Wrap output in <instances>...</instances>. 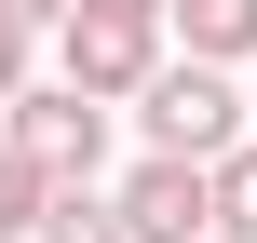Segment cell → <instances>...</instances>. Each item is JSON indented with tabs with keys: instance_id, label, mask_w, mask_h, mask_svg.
<instances>
[{
	"instance_id": "1",
	"label": "cell",
	"mask_w": 257,
	"mask_h": 243,
	"mask_svg": "<svg viewBox=\"0 0 257 243\" xmlns=\"http://www.w3.org/2000/svg\"><path fill=\"white\" fill-rule=\"evenodd\" d=\"M136 135H149L163 162H217V149H244V95H230V68L163 54V68L136 81Z\"/></svg>"
},
{
	"instance_id": "3",
	"label": "cell",
	"mask_w": 257,
	"mask_h": 243,
	"mask_svg": "<svg viewBox=\"0 0 257 243\" xmlns=\"http://www.w3.org/2000/svg\"><path fill=\"white\" fill-rule=\"evenodd\" d=\"M163 54H176V41H163L149 14H54V81H81L95 108H122Z\"/></svg>"
},
{
	"instance_id": "5",
	"label": "cell",
	"mask_w": 257,
	"mask_h": 243,
	"mask_svg": "<svg viewBox=\"0 0 257 243\" xmlns=\"http://www.w3.org/2000/svg\"><path fill=\"white\" fill-rule=\"evenodd\" d=\"M163 41L203 68H257V0H163Z\"/></svg>"
},
{
	"instance_id": "12",
	"label": "cell",
	"mask_w": 257,
	"mask_h": 243,
	"mask_svg": "<svg viewBox=\"0 0 257 243\" xmlns=\"http://www.w3.org/2000/svg\"><path fill=\"white\" fill-rule=\"evenodd\" d=\"M244 122H257V95H244Z\"/></svg>"
},
{
	"instance_id": "11",
	"label": "cell",
	"mask_w": 257,
	"mask_h": 243,
	"mask_svg": "<svg viewBox=\"0 0 257 243\" xmlns=\"http://www.w3.org/2000/svg\"><path fill=\"white\" fill-rule=\"evenodd\" d=\"M0 14H14V27H54V14H68V0H0Z\"/></svg>"
},
{
	"instance_id": "4",
	"label": "cell",
	"mask_w": 257,
	"mask_h": 243,
	"mask_svg": "<svg viewBox=\"0 0 257 243\" xmlns=\"http://www.w3.org/2000/svg\"><path fill=\"white\" fill-rule=\"evenodd\" d=\"M108 203H122V243H217V216H203V162H163V149H149Z\"/></svg>"
},
{
	"instance_id": "10",
	"label": "cell",
	"mask_w": 257,
	"mask_h": 243,
	"mask_svg": "<svg viewBox=\"0 0 257 243\" xmlns=\"http://www.w3.org/2000/svg\"><path fill=\"white\" fill-rule=\"evenodd\" d=\"M68 14H149V27H163V0H68Z\"/></svg>"
},
{
	"instance_id": "6",
	"label": "cell",
	"mask_w": 257,
	"mask_h": 243,
	"mask_svg": "<svg viewBox=\"0 0 257 243\" xmlns=\"http://www.w3.org/2000/svg\"><path fill=\"white\" fill-rule=\"evenodd\" d=\"M203 216H217V243H257V135L203 162Z\"/></svg>"
},
{
	"instance_id": "2",
	"label": "cell",
	"mask_w": 257,
	"mask_h": 243,
	"mask_svg": "<svg viewBox=\"0 0 257 243\" xmlns=\"http://www.w3.org/2000/svg\"><path fill=\"white\" fill-rule=\"evenodd\" d=\"M0 149H27L54 189H81V176L108 162V108H95L81 81H27V95H0Z\"/></svg>"
},
{
	"instance_id": "8",
	"label": "cell",
	"mask_w": 257,
	"mask_h": 243,
	"mask_svg": "<svg viewBox=\"0 0 257 243\" xmlns=\"http://www.w3.org/2000/svg\"><path fill=\"white\" fill-rule=\"evenodd\" d=\"M41 243H122V203H95V176H81V189L41 203Z\"/></svg>"
},
{
	"instance_id": "7",
	"label": "cell",
	"mask_w": 257,
	"mask_h": 243,
	"mask_svg": "<svg viewBox=\"0 0 257 243\" xmlns=\"http://www.w3.org/2000/svg\"><path fill=\"white\" fill-rule=\"evenodd\" d=\"M41 203H54V176L27 149H0V243H41Z\"/></svg>"
},
{
	"instance_id": "9",
	"label": "cell",
	"mask_w": 257,
	"mask_h": 243,
	"mask_svg": "<svg viewBox=\"0 0 257 243\" xmlns=\"http://www.w3.org/2000/svg\"><path fill=\"white\" fill-rule=\"evenodd\" d=\"M27 54H41V27H14V14H0V95H27Z\"/></svg>"
}]
</instances>
